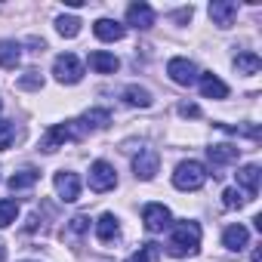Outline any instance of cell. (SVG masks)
Masks as SVG:
<instances>
[{"label": "cell", "mask_w": 262, "mask_h": 262, "mask_svg": "<svg viewBox=\"0 0 262 262\" xmlns=\"http://www.w3.org/2000/svg\"><path fill=\"white\" fill-rule=\"evenodd\" d=\"M167 253L173 259H185V256H198L201 253V225L198 222H176L173 234L167 241Z\"/></svg>", "instance_id": "1"}, {"label": "cell", "mask_w": 262, "mask_h": 262, "mask_svg": "<svg viewBox=\"0 0 262 262\" xmlns=\"http://www.w3.org/2000/svg\"><path fill=\"white\" fill-rule=\"evenodd\" d=\"M83 136V126H80V120H65V123H53L47 133H43V139H40V148L43 151H59L65 142H74V139H80Z\"/></svg>", "instance_id": "2"}, {"label": "cell", "mask_w": 262, "mask_h": 262, "mask_svg": "<svg viewBox=\"0 0 262 262\" xmlns=\"http://www.w3.org/2000/svg\"><path fill=\"white\" fill-rule=\"evenodd\" d=\"M207 167L204 164H198V161H182L179 167H176V173H173V185L179 188V191H198L204 182H207Z\"/></svg>", "instance_id": "3"}, {"label": "cell", "mask_w": 262, "mask_h": 262, "mask_svg": "<svg viewBox=\"0 0 262 262\" xmlns=\"http://www.w3.org/2000/svg\"><path fill=\"white\" fill-rule=\"evenodd\" d=\"M53 74H56V80L59 83H80V77H83V65H80V59L74 56V53H62V56H56V62H53Z\"/></svg>", "instance_id": "4"}, {"label": "cell", "mask_w": 262, "mask_h": 262, "mask_svg": "<svg viewBox=\"0 0 262 262\" xmlns=\"http://www.w3.org/2000/svg\"><path fill=\"white\" fill-rule=\"evenodd\" d=\"M114 185H117L114 167H111L108 161H96V164L90 167V188H93L96 194H102V191H111Z\"/></svg>", "instance_id": "5"}, {"label": "cell", "mask_w": 262, "mask_h": 262, "mask_svg": "<svg viewBox=\"0 0 262 262\" xmlns=\"http://www.w3.org/2000/svg\"><path fill=\"white\" fill-rule=\"evenodd\" d=\"M167 74H170L173 83H179V86H191V83L198 80V65L188 62V59H182V56H176V59L167 62Z\"/></svg>", "instance_id": "6"}, {"label": "cell", "mask_w": 262, "mask_h": 262, "mask_svg": "<svg viewBox=\"0 0 262 262\" xmlns=\"http://www.w3.org/2000/svg\"><path fill=\"white\" fill-rule=\"evenodd\" d=\"M142 222H145V228H148L151 234H158V231H164V228L173 225V216H170V210H167L164 204H145Z\"/></svg>", "instance_id": "7"}, {"label": "cell", "mask_w": 262, "mask_h": 262, "mask_svg": "<svg viewBox=\"0 0 262 262\" xmlns=\"http://www.w3.org/2000/svg\"><path fill=\"white\" fill-rule=\"evenodd\" d=\"M56 191H59V198L65 201V204H74L77 198H80V179H77V173H68V170H62V173H56Z\"/></svg>", "instance_id": "8"}, {"label": "cell", "mask_w": 262, "mask_h": 262, "mask_svg": "<svg viewBox=\"0 0 262 262\" xmlns=\"http://www.w3.org/2000/svg\"><path fill=\"white\" fill-rule=\"evenodd\" d=\"M210 19L219 28H231L234 19H237V4H231V0H213L210 4Z\"/></svg>", "instance_id": "9"}, {"label": "cell", "mask_w": 262, "mask_h": 262, "mask_svg": "<svg viewBox=\"0 0 262 262\" xmlns=\"http://www.w3.org/2000/svg\"><path fill=\"white\" fill-rule=\"evenodd\" d=\"M126 25H133L139 31H148L155 25V10L148 4H129L126 7Z\"/></svg>", "instance_id": "10"}, {"label": "cell", "mask_w": 262, "mask_h": 262, "mask_svg": "<svg viewBox=\"0 0 262 262\" xmlns=\"http://www.w3.org/2000/svg\"><path fill=\"white\" fill-rule=\"evenodd\" d=\"M158 167H161V155H158L155 148L139 151V158L133 161V170H136V176H139V179H155Z\"/></svg>", "instance_id": "11"}, {"label": "cell", "mask_w": 262, "mask_h": 262, "mask_svg": "<svg viewBox=\"0 0 262 262\" xmlns=\"http://www.w3.org/2000/svg\"><path fill=\"white\" fill-rule=\"evenodd\" d=\"M93 34H96L99 40H105V43H117V40H123L126 28H123L120 22H114V19H99V22L93 25Z\"/></svg>", "instance_id": "12"}, {"label": "cell", "mask_w": 262, "mask_h": 262, "mask_svg": "<svg viewBox=\"0 0 262 262\" xmlns=\"http://www.w3.org/2000/svg\"><path fill=\"white\" fill-rule=\"evenodd\" d=\"M90 68L96 71V74H114L117 68H120V62H117V56L114 53H105V50H96V53H90Z\"/></svg>", "instance_id": "13"}, {"label": "cell", "mask_w": 262, "mask_h": 262, "mask_svg": "<svg viewBox=\"0 0 262 262\" xmlns=\"http://www.w3.org/2000/svg\"><path fill=\"white\" fill-rule=\"evenodd\" d=\"M117 234H120L117 216H114V213L99 216V222H96V237H99V244H111V241H117Z\"/></svg>", "instance_id": "14"}, {"label": "cell", "mask_w": 262, "mask_h": 262, "mask_svg": "<svg viewBox=\"0 0 262 262\" xmlns=\"http://www.w3.org/2000/svg\"><path fill=\"white\" fill-rule=\"evenodd\" d=\"M247 244H250V231L244 228V225H228L225 231H222V247H228V250H247Z\"/></svg>", "instance_id": "15"}, {"label": "cell", "mask_w": 262, "mask_h": 262, "mask_svg": "<svg viewBox=\"0 0 262 262\" xmlns=\"http://www.w3.org/2000/svg\"><path fill=\"white\" fill-rule=\"evenodd\" d=\"M237 182L244 185V194L253 201V198H256V191H259V167H256V164L241 167V170H237Z\"/></svg>", "instance_id": "16"}, {"label": "cell", "mask_w": 262, "mask_h": 262, "mask_svg": "<svg viewBox=\"0 0 262 262\" xmlns=\"http://www.w3.org/2000/svg\"><path fill=\"white\" fill-rule=\"evenodd\" d=\"M237 155H241L237 145H213V148H207V158H210L213 167H225V164L237 161Z\"/></svg>", "instance_id": "17"}, {"label": "cell", "mask_w": 262, "mask_h": 262, "mask_svg": "<svg viewBox=\"0 0 262 262\" xmlns=\"http://www.w3.org/2000/svg\"><path fill=\"white\" fill-rule=\"evenodd\" d=\"M108 123H111V111H105V108H93V111H86L80 117L83 133H86V129H105Z\"/></svg>", "instance_id": "18"}, {"label": "cell", "mask_w": 262, "mask_h": 262, "mask_svg": "<svg viewBox=\"0 0 262 262\" xmlns=\"http://www.w3.org/2000/svg\"><path fill=\"white\" fill-rule=\"evenodd\" d=\"M123 102H126V105H133V108H151L155 99H151V93H148L145 86H136V83H133V86H126V90H123Z\"/></svg>", "instance_id": "19"}, {"label": "cell", "mask_w": 262, "mask_h": 262, "mask_svg": "<svg viewBox=\"0 0 262 262\" xmlns=\"http://www.w3.org/2000/svg\"><path fill=\"white\" fill-rule=\"evenodd\" d=\"M201 93L207 99H225L228 96V86L216 77V74H201Z\"/></svg>", "instance_id": "20"}, {"label": "cell", "mask_w": 262, "mask_h": 262, "mask_svg": "<svg viewBox=\"0 0 262 262\" xmlns=\"http://www.w3.org/2000/svg\"><path fill=\"white\" fill-rule=\"evenodd\" d=\"M22 59V47L16 40H0V68H16Z\"/></svg>", "instance_id": "21"}, {"label": "cell", "mask_w": 262, "mask_h": 262, "mask_svg": "<svg viewBox=\"0 0 262 262\" xmlns=\"http://www.w3.org/2000/svg\"><path fill=\"white\" fill-rule=\"evenodd\" d=\"M234 68H237V74H259L262 59L256 53H237L234 56Z\"/></svg>", "instance_id": "22"}, {"label": "cell", "mask_w": 262, "mask_h": 262, "mask_svg": "<svg viewBox=\"0 0 262 262\" xmlns=\"http://www.w3.org/2000/svg\"><path fill=\"white\" fill-rule=\"evenodd\" d=\"M37 179H40V170H22V173L10 176V188L13 191H22V188H31Z\"/></svg>", "instance_id": "23"}, {"label": "cell", "mask_w": 262, "mask_h": 262, "mask_svg": "<svg viewBox=\"0 0 262 262\" xmlns=\"http://www.w3.org/2000/svg\"><path fill=\"white\" fill-rule=\"evenodd\" d=\"M126 262H161V247L158 244H142Z\"/></svg>", "instance_id": "24"}, {"label": "cell", "mask_w": 262, "mask_h": 262, "mask_svg": "<svg viewBox=\"0 0 262 262\" xmlns=\"http://www.w3.org/2000/svg\"><path fill=\"white\" fill-rule=\"evenodd\" d=\"M56 31L62 37H77L80 34V19L77 16H59L56 19Z\"/></svg>", "instance_id": "25"}, {"label": "cell", "mask_w": 262, "mask_h": 262, "mask_svg": "<svg viewBox=\"0 0 262 262\" xmlns=\"http://www.w3.org/2000/svg\"><path fill=\"white\" fill-rule=\"evenodd\" d=\"M16 216H19V204H16V201H10V198H4V201H0V228L13 225V222H16Z\"/></svg>", "instance_id": "26"}, {"label": "cell", "mask_w": 262, "mask_h": 262, "mask_svg": "<svg viewBox=\"0 0 262 262\" xmlns=\"http://www.w3.org/2000/svg\"><path fill=\"white\" fill-rule=\"evenodd\" d=\"M247 201H250V198H247L241 188H225V191H222V207H225V210H237V207H244Z\"/></svg>", "instance_id": "27"}, {"label": "cell", "mask_w": 262, "mask_h": 262, "mask_svg": "<svg viewBox=\"0 0 262 262\" xmlns=\"http://www.w3.org/2000/svg\"><path fill=\"white\" fill-rule=\"evenodd\" d=\"M16 139V126L10 120H0V151H7Z\"/></svg>", "instance_id": "28"}, {"label": "cell", "mask_w": 262, "mask_h": 262, "mask_svg": "<svg viewBox=\"0 0 262 262\" xmlns=\"http://www.w3.org/2000/svg\"><path fill=\"white\" fill-rule=\"evenodd\" d=\"M68 231H71V234H86V231H90V216H83V213L74 216L71 225H68Z\"/></svg>", "instance_id": "29"}, {"label": "cell", "mask_w": 262, "mask_h": 262, "mask_svg": "<svg viewBox=\"0 0 262 262\" xmlns=\"http://www.w3.org/2000/svg\"><path fill=\"white\" fill-rule=\"evenodd\" d=\"M43 86V80L37 77V71H28L22 80H19V90H40Z\"/></svg>", "instance_id": "30"}, {"label": "cell", "mask_w": 262, "mask_h": 262, "mask_svg": "<svg viewBox=\"0 0 262 262\" xmlns=\"http://www.w3.org/2000/svg\"><path fill=\"white\" fill-rule=\"evenodd\" d=\"M179 114H182V117H201V108L185 102V105H179Z\"/></svg>", "instance_id": "31"}, {"label": "cell", "mask_w": 262, "mask_h": 262, "mask_svg": "<svg viewBox=\"0 0 262 262\" xmlns=\"http://www.w3.org/2000/svg\"><path fill=\"white\" fill-rule=\"evenodd\" d=\"M0 262H7V247L0 244Z\"/></svg>", "instance_id": "32"}]
</instances>
